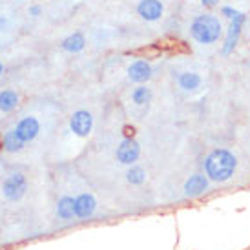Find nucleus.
<instances>
[{
  "label": "nucleus",
  "instance_id": "f257e3e1",
  "mask_svg": "<svg viewBox=\"0 0 250 250\" xmlns=\"http://www.w3.org/2000/svg\"><path fill=\"white\" fill-rule=\"evenodd\" d=\"M237 168L236 155L225 148H217L214 152L208 153V157L205 159V172L210 181L215 183H225L229 181Z\"/></svg>",
  "mask_w": 250,
  "mask_h": 250
},
{
  "label": "nucleus",
  "instance_id": "f03ea898",
  "mask_svg": "<svg viewBox=\"0 0 250 250\" xmlns=\"http://www.w3.org/2000/svg\"><path fill=\"white\" fill-rule=\"evenodd\" d=\"M190 35L199 44H214L221 37V22L214 15H199L190 26Z\"/></svg>",
  "mask_w": 250,
  "mask_h": 250
},
{
  "label": "nucleus",
  "instance_id": "7ed1b4c3",
  "mask_svg": "<svg viewBox=\"0 0 250 250\" xmlns=\"http://www.w3.org/2000/svg\"><path fill=\"white\" fill-rule=\"evenodd\" d=\"M26 190H28V179H26V175L21 174V172L9 174L6 179H4V183H2V195H4L9 203L21 201L22 197L26 195Z\"/></svg>",
  "mask_w": 250,
  "mask_h": 250
},
{
  "label": "nucleus",
  "instance_id": "20e7f679",
  "mask_svg": "<svg viewBox=\"0 0 250 250\" xmlns=\"http://www.w3.org/2000/svg\"><path fill=\"white\" fill-rule=\"evenodd\" d=\"M117 161L121 165H128V167H132L137 163L141 155V146L139 143L133 139V137H126V139L121 141V145L117 146Z\"/></svg>",
  "mask_w": 250,
  "mask_h": 250
},
{
  "label": "nucleus",
  "instance_id": "39448f33",
  "mask_svg": "<svg viewBox=\"0 0 250 250\" xmlns=\"http://www.w3.org/2000/svg\"><path fill=\"white\" fill-rule=\"evenodd\" d=\"M70 130L77 137H88L93 130V115L88 110H79L70 117Z\"/></svg>",
  "mask_w": 250,
  "mask_h": 250
},
{
  "label": "nucleus",
  "instance_id": "423d86ee",
  "mask_svg": "<svg viewBox=\"0 0 250 250\" xmlns=\"http://www.w3.org/2000/svg\"><path fill=\"white\" fill-rule=\"evenodd\" d=\"M245 22V15L236 11V15L230 19V28L227 31V39H225V44H223V53L225 55H230L237 46V41H239V35H241V26Z\"/></svg>",
  "mask_w": 250,
  "mask_h": 250
},
{
  "label": "nucleus",
  "instance_id": "0eeeda50",
  "mask_svg": "<svg viewBox=\"0 0 250 250\" xmlns=\"http://www.w3.org/2000/svg\"><path fill=\"white\" fill-rule=\"evenodd\" d=\"M13 130L19 135V139L26 145V143H31L33 139H37V135L41 133V123L37 117H24L17 123Z\"/></svg>",
  "mask_w": 250,
  "mask_h": 250
},
{
  "label": "nucleus",
  "instance_id": "6e6552de",
  "mask_svg": "<svg viewBox=\"0 0 250 250\" xmlns=\"http://www.w3.org/2000/svg\"><path fill=\"white\" fill-rule=\"evenodd\" d=\"M95 208H97V201L91 194H81L73 197V212L79 219H90L95 214Z\"/></svg>",
  "mask_w": 250,
  "mask_h": 250
},
{
  "label": "nucleus",
  "instance_id": "1a4fd4ad",
  "mask_svg": "<svg viewBox=\"0 0 250 250\" xmlns=\"http://www.w3.org/2000/svg\"><path fill=\"white\" fill-rule=\"evenodd\" d=\"M137 13L141 15V19L148 22L159 21L165 13V6L161 0H141L137 4Z\"/></svg>",
  "mask_w": 250,
  "mask_h": 250
},
{
  "label": "nucleus",
  "instance_id": "9d476101",
  "mask_svg": "<svg viewBox=\"0 0 250 250\" xmlns=\"http://www.w3.org/2000/svg\"><path fill=\"white\" fill-rule=\"evenodd\" d=\"M185 195L187 197H199L201 194H205L208 190V177L203 174H194L190 175L185 183Z\"/></svg>",
  "mask_w": 250,
  "mask_h": 250
},
{
  "label": "nucleus",
  "instance_id": "9b49d317",
  "mask_svg": "<svg viewBox=\"0 0 250 250\" xmlns=\"http://www.w3.org/2000/svg\"><path fill=\"white\" fill-rule=\"evenodd\" d=\"M128 79L132 81V83H137V84H145L146 81H150L152 79V66L139 59V61H135V62L130 64V68H128Z\"/></svg>",
  "mask_w": 250,
  "mask_h": 250
},
{
  "label": "nucleus",
  "instance_id": "f8f14e48",
  "mask_svg": "<svg viewBox=\"0 0 250 250\" xmlns=\"http://www.w3.org/2000/svg\"><path fill=\"white\" fill-rule=\"evenodd\" d=\"M19 103H21V95L15 90L7 88V90L0 91V111L9 113V111H13L19 106Z\"/></svg>",
  "mask_w": 250,
  "mask_h": 250
},
{
  "label": "nucleus",
  "instance_id": "ddd939ff",
  "mask_svg": "<svg viewBox=\"0 0 250 250\" xmlns=\"http://www.w3.org/2000/svg\"><path fill=\"white\" fill-rule=\"evenodd\" d=\"M55 212H57V217L59 219H64V221H70L73 219V197L70 195H62L59 201H57V207H55Z\"/></svg>",
  "mask_w": 250,
  "mask_h": 250
},
{
  "label": "nucleus",
  "instance_id": "4468645a",
  "mask_svg": "<svg viewBox=\"0 0 250 250\" xmlns=\"http://www.w3.org/2000/svg\"><path fill=\"white\" fill-rule=\"evenodd\" d=\"M84 46H86V39H84L83 33H71L70 37H66L61 44V48L64 51H68V53H79V51H83Z\"/></svg>",
  "mask_w": 250,
  "mask_h": 250
},
{
  "label": "nucleus",
  "instance_id": "2eb2a0df",
  "mask_svg": "<svg viewBox=\"0 0 250 250\" xmlns=\"http://www.w3.org/2000/svg\"><path fill=\"white\" fill-rule=\"evenodd\" d=\"M2 148L9 153H19L24 148V143L19 139V135L15 133L13 128L4 133V137H2Z\"/></svg>",
  "mask_w": 250,
  "mask_h": 250
},
{
  "label": "nucleus",
  "instance_id": "dca6fc26",
  "mask_svg": "<svg viewBox=\"0 0 250 250\" xmlns=\"http://www.w3.org/2000/svg\"><path fill=\"white\" fill-rule=\"evenodd\" d=\"M177 83H179V86L185 91H194L201 86V77L197 75V73H194V71H185V73L179 75Z\"/></svg>",
  "mask_w": 250,
  "mask_h": 250
},
{
  "label": "nucleus",
  "instance_id": "f3484780",
  "mask_svg": "<svg viewBox=\"0 0 250 250\" xmlns=\"http://www.w3.org/2000/svg\"><path fill=\"white\" fill-rule=\"evenodd\" d=\"M126 179L132 185H143L146 181V172L143 167H137V165H132L130 170L126 172Z\"/></svg>",
  "mask_w": 250,
  "mask_h": 250
},
{
  "label": "nucleus",
  "instance_id": "a211bd4d",
  "mask_svg": "<svg viewBox=\"0 0 250 250\" xmlns=\"http://www.w3.org/2000/svg\"><path fill=\"white\" fill-rule=\"evenodd\" d=\"M150 99H152V91H150V88H146V86L135 88L132 93V101L137 106H143V104H146V103H150Z\"/></svg>",
  "mask_w": 250,
  "mask_h": 250
},
{
  "label": "nucleus",
  "instance_id": "6ab92c4d",
  "mask_svg": "<svg viewBox=\"0 0 250 250\" xmlns=\"http://www.w3.org/2000/svg\"><path fill=\"white\" fill-rule=\"evenodd\" d=\"M41 13H42L41 6H31V7H29V15H31V17H39Z\"/></svg>",
  "mask_w": 250,
  "mask_h": 250
},
{
  "label": "nucleus",
  "instance_id": "aec40b11",
  "mask_svg": "<svg viewBox=\"0 0 250 250\" xmlns=\"http://www.w3.org/2000/svg\"><path fill=\"white\" fill-rule=\"evenodd\" d=\"M221 13L225 15V17H229V19H232V17L236 15V11H234L232 7H223V9H221Z\"/></svg>",
  "mask_w": 250,
  "mask_h": 250
},
{
  "label": "nucleus",
  "instance_id": "412c9836",
  "mask_svg": "<svg viewBox=\"0 0 250 250\" xmlns=\"http://www.w3.org/2000/svg\"><path fill=\"white\" fill-rule=\"evenodd\" d=\"M217 2H219V0H201V4L205 7H214Z\"/></svg>",
  "mask_w": 250,
  "mask_h": 250
},
{
  "label": "nucleus",
  "instance_id": "4be33fe9",
  "mask_svg": "<svg viewBox=\"0 0 250 250\" xmlns=\"http://www.w3.org/2000/svg\"><path fill=\"white\" fill-rule=\"evenodd\" d=\"M6 28V19H0V29Z\"/></svg>",
  "mask_w": 250,
  "mask_h": 250
},
{
  "label": "nucleus",
  "instance_id": "5701e85b",
  "mask_svg": "<svg viewBox=\"0 0 250 250\" xmlns=\"http://www.w3.org/2000/svg\"><path fill=\"white\" fill-rule=\"evenodd\" d=\"M2 75H4V64L0 62V77H2Z\"/></svg>",
  "mask_w": 250,
  "mask_h": 250
}]
</instances>
